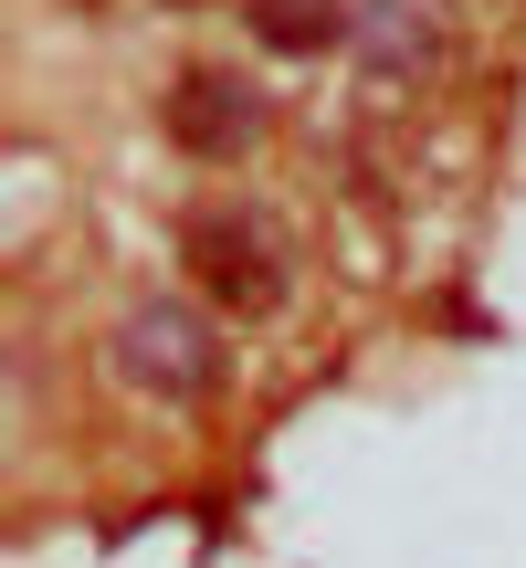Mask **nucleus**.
Instances as JSON below:
<instances>
[{
  "mask_svg": "<svg viewBox=\"0 0 526 568\" xmlns=\"http://www.w3.org/2000/svg\"><path fill=\"white\" fill-rule=\"evenodd\" d=\"M180 264L222 316H274L284 284H295L284 274V232L263 222V211H201V222L180 232Z\"/></svg>",
  "mask_w": 526,
  "mask_h": 568,
  "instance_id": "obj_1",
  "label": "nucleus"
},
{
  "mask_svg": "<svg viewBox=\"0 0 526 568\" xmlns=\"http://www.w3.org/2000/svg\"><path fill=\"white\" fill-rule=\"evenodd\" d=\"M117 368L148 400H201V389L222 379V337H211V316L190 295H159V305H138V316L117 326Z\"/></svg>",
  "mask_w": 526,
  "mask_h": 568,
  "instance_id": "obj_2",
  "label": "nucleus"
},
{
  "mask_svg": "<svg viewBox=\"0 0 526 568\" xmlns=\"http://www.w3.org/2000/svg\"><path fill=\"white\" fill-rule=\"evenodd\" d=\"M169 138H180L190 159H243L263 138V95L243 74H180L169 84Z\"/></svg>",
  "mask_w": 526,
  "mask_h": 568,
  "instance_id": "obj_3",
  "label": "nucleus"
},
{
  "mask_svg": "<svg viewBox=\"0 0 526 568\" xmlns=\"http://www.w3.org/2000/svg\"><path fill=\"white\" fill-rule=\"evenodd\" d=\"M253 42H274V53H337L347 0H253Z\"/></svg>",
  "mask_w": 526,
  "mask_h": 568,
  "instance_id": "obj_4",
  "label": "nucleus"
},
{
  "mask_svg": "<svg viewBox=\"0 0 526 568\" xmlns=\"http://www.w3.org/2000/svg\"><path fill=\"white\" fill-rule=\"evenodd\" d=\"M358 42H368V63H411V53H422V21H411L401 0H368V11H358Z\"/></svg>",
  "mask_w": 526,
  "mask_h": 568,
  "instance_id": "obj_5",
  "label": "nucleus"
}]
</instances>
